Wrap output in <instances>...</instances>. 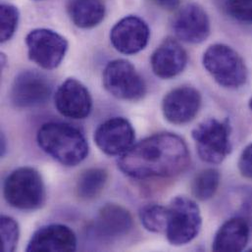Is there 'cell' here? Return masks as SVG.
<instances>
[{"label":"cell","instance_id":"16","mask_svg":"<svg viewBox=\"0 0 252 252\" xmlns=\"http://www.w3.org/2000/svg\"><path fill=\"white\" fill-rule=\"evenodd\" d=\"M151 68L160 79H172L181 74L187 66L188 54L175 39H165L151 56Z\"/></svg>","mask_w":252,"mask_h":252},{"label":"cell","instance_id":"5","mask_svg":"<svg viewBox=\"0 0 252 252\" xmlns=\"http://www.w3.org/2000/svg\"><path fill=\"white\" fill-rule=\"evenodd\" d=\"M202 218L198 205L186 196L175 197L168 207L166 237L173 246H184L193 241L200 232Z\"/></svg>","mask_w":252,"mask_h":252},{"label":"cell","instance_id":"18","mask_svg":"<svg viewBox=\"0 0 252 252\" xmlns=\"http://www.w3.org/2000/svg\"><path fill=\"white\" fill-rule=\"evenodd\" d=\"M250 239V224L244 217H236L225 222L218 230L212 250L214 252H242Z\"/></svg>","mask_w":252,"mask_h":252},{"label":"cell","instance_id":"17","mask_svg":"<svg viewBox=\"0 0 252 252\" xmlns=\"http://www.w3.org/2000/svg\"><path fill=\"white\" fill-rule=\"evenodd\" d=\"M77 238L67 226L52 224L41 227L32 237L27 252H75Z\"/></svg>","mask_w":252,"mask_h":252},{"label":"cell","instance_id":"26","mask_svg":"<svg viewBox=\"0 0 252 252\" xmlns=\"http://www.w3.org/2000/svg\"><path fill=\"white\" fill-rule=\"evenodd\" d=\"M239 168L243 176L252 179V143L243 151L239 161Z\"/></svg>","mask_w":252,"mask_h":252},{"label":"cell","instance_id":"6","mask_svg":"<svg viewBox=\"0 0 252 252\" xmlns=\"http://www.w3.org/2000/svg\"><path fill=\"white\" fill-rule=\"evenodd\" d=\"M192 138L200 159L210 164H220L231 153L230 126L211 118L193 128Z\"/></svg>","mask_w":252,"mask_h":252},{"label":"cell","instance_id":"8","mask_svg":"<svg viewBox=\"0 0 252 252\" xmlns=\"http://www.w3.org/2000/svg\"><path fill=\"white\" fill-rule=\"evenodd\" d=\"M29 58L46 70L57 68L68 50V41L58 32L48 29H36L26 37Z\"/></svg>","mask_w":252,"mask_h":252},{"label":"cell","instance_id":"4","mask_svg":"<svg viewBox=\"0 0 252 252\" xmlns=\"http://www.w3.org/2000/svg\"><path fill=\"white\" fill-rule=\"evenodd\" d=\"M203 66L222 87L238 89L248 80V69L243 58L226 44H213L203 54Z\"/></svg>","mask_w":252,"mask_h":252},{"label":"cell","instance_id":"14","mask_svg":"<svg viewBox=\"0 0 252 252\" xmlns=\"http://www.w3.org/2000/svg\"><path fill=\"white\" fill-rule=\"evenodd\" d=\"M173 30L177 37L189 43H200L210 33V20L207 13L197 4H188L176 15Z\"/></svg>","mask_w":252,"mask_h":252},{"label":"cell","instance_id":"21","mask_svg":"<svg viewBox=\"0 0 252 252\" xmlns=\"http://www.w3.org/2000/svg\"><path fill=\"white\" fill-rule=\"evenodd\" d=\"M220 184V174L216 169L201 171L193 180L192 193L199 200H208L214 196Z\"/></svg>","mask_w":252,"mask_h":252},{"label":"cell","instance_id":"29","mask_svg":"<svg viewBox=\"0 0 252 252\" xmlns=\"http://www.w3.org/2000/svg\"><path fill=\"white\" fill-rule=\"evenodd\" d=\"M1 141H2V142H3V143H4V142H5V139H4V136H3V135H2V138H1ZM1 150H2V155H3V154H4V151H5V150H6V149H5V147H4V145H2V147H1Z\"/></svg>","mask_w":252,"mask_h":252},{"label":"cell","instance_id":"30","mask_svg":"<svg viewBox=\"0 0 252 252\" xmlns=\"http://www.w3.org/2000/svg\"><path fill=\"white\" fill-rule=\"evenodd\" d=\"M250 107H251V109L252 110V99H251V101H250Z\"/></svg>","mask_w":252,"mask_h":252},{"label":"cell","instance_id":"11","mask_svg":"<svg viewBox=\"0 0 252 252\" xmlns=\"http://www.w3.org/2000/svg\"><path fill=\"white\" fill-rule=\"evenodd\" d=\"M54 101L61 115L75 120L89 117L93 109L89 90L76 79H68L58 88Z\"/></svg>","mask_w":252,"mask_h":252},{"label":"cell","instance_id":"10","mask_svg":"<svg viewBox=\"0 0 252 252\" xmlns=\"http://www.w3.org/2000/svg\"><path fill=\"white\" fill-rule=\"evenodd\" d=\"M135 138L131 124L123 117H114L96 128L94 141L98 148L107 155L125 154L133 145Z\"/></svg>","mask_w":252,"mask_h":252},{"label":"cell","instance_id":"15","mask_svg":"<svg viewBox=\"0 0 252 252\" xmlns=\"http://www.w3.org/2000/svg\"><path fill=\"white\" fill-rule=\"evenodd\" d=\"M92 228L97 238L112 241L129 233L132 228V218L126 208L108 203L99 210Z\"/></svg>","mask_w":252,"mask_h":252},{"label":"cell","instance_id":"24","mask_svg":"<svg viewBox=\"0 0 252 252\" xmlns=\"http://www.w3.org/2000/svg\"><path fill=\"white\" fill-rule=\"evenodd\" d=\"M19 225L9 216L1 217V243L2 251L5 252H14L19 240Z\"/></svg>","mask_w":252,"mask_h":252},{"label":"cell","instance_id":"25","mask_svg":"<svg viewBox=\"0 0 252 252\" xmlns=\"http://www.w3.org/2000/svg\"><path fill=\"white\" fill-rule=\"evenodd\" d=\"M226 10L235 20L252 24V0H226Z\"/></svg>","mask_w":252,"mask_h":252},{"label":"cell","instance_id":"1","mask_svg":"<svg viewBox=\"0 0 252 252\" xmlns=\"http://www.w3.org/2000/svg\"><path fill=\"white\" fill-rule=\"evenodd\" d=\"M189 163V152L185 140L177 134L163 132L133 144L121 156L118 166L130 178L146 180L177 176Z\"/></svg>","mask_w":252,"mask_h":252},{"label":"cell","instance_id":"20","mask_svg":"<svg viewBox=\"0 0 252 252\" xmlns=\"http://www.w3.org/2000/svg\"><path fill=\"white\" fill-rule=\"evenodd\" d=\"M108 180V173L102 168H91L86 170L77 183L78 195L86 200L97 197L104 189Z\"/></svg>","mask_w":252,"mask_h":252},{"label":"cell","instance_id":"28","mask_svg":"<svg viewBox=\"0 0 252 252\" xmlns=\"http://www.w3.org/2000/svg\"><path fill=\"white\" fill-rule=\"evenodd\" d=\"M151 1L154 2L157 6L170 11L175 10L180 5L179 0H151Z\"/></svg>","mask_w":252,"mask_h":252},{"label":"cell","instance_id":"27","mask_svg":"<svg viewBox=\"0 0 252 252\" xmlns=\"http://www.w3.org/2000/svg\"><path fill=\"white\" fill-rule=\"evenodd\" d=\"M243 211L245 214V219L248 221V223L252 224V192L248 195L247 199L245 200V203L243 205Z\"/></svg>","mask_w":252,"mask_h":252},{"label":"cell","instance_id":"7","mask_svg":"<svg viewBox=\"0 0 252 252\" xmlns=\"http://www.w3.org/2000/svg\"><path fill=\"white\" fill-rule=\"evenodd\" d=\"M102 78L105 90L116 98L134 101L142 98L146 94L143 78L130 62L124 59L109 62Z\"/></svg>","mask_w":252,"mask_h":252},{"label":"cell","instance_id":"13","mask_svg":"<svg viewBox=\"0 0 252 252\" xmlns=\"http://www.w3.org/2000/svg\"><path fill=\"white\" fill-rule=\"evenodd\" d=\"M149 35V28L142 19L126 16L112 28L110 40L116 50L126 55H132L145 48Z\"/></svg>","mask_w":252,"mask_h":252},{"label":"cell","instance_id":"9","mask_svg":"<svg viewBox=\"0 0 252 252\" xmlns=\"http://www.w3.org/2000/svg\"><path fill=\"white\" fill-rule=\"evenodd\" d=\"M50 81L35 71L19 74L11 89V101L18 108H32L44 104L50 97Z\"/></svg>","mask_w":252,"mask_h":252},{"label":"cell","instance_id":"22","mask_svg":"<svg viewBox=\"0 0 252 252\" xmlns=\"http://www.w3.org/2000/svg\"><path fill=\"white\" fill-rule=\"evenodd\" d=\"M139 218L147 231L152 233L164 232L168 222V208L158 204L146 205L141 208Z\"/></svg>","mask_w":252,"mask_h":252},{"label":"cell","instance_id":"19","mask_svg":"<svg viewBox=\"0 0 252 252\" xmlns=\"http://www.w3.org/2000/svg\"><path fill=\"white\" fill-rule=\"evenodd\" d=\"M68 12L77 27L91 29L103 21L106 9L101 0H71Z\"/></svg>","mask_w":252,"mask_h":252},{"label":"cell","instance_id":"23","mask_svg":"<svg viewBox=\"0 0 252 252\" xmlns=\"http://www.w3.org/2000/svg\"><path fill=\"white\" fill-rule=\"evenodd\" d=\"M19 10L12 4H2L0 7L1 41L9 40L15 33L19 22Z\"/></svg>","mask_w":252,"mask_h":252},{"label":"cell","instance_id":"2","mask_svg":"<svg viewBox=\"0 0 252 252\" xmlns=\"http://www.w3.org/2000/svg\"><path fill=\"white\" fill-rule=\"evenodd\" d=\"M39 147L60 164L74 167L89 154V143L84 133L66 123H46L36 135Z\"/></svg>","mask_w":252,"mask_h":252},{"label":"cell","instance_id":"12","mask_svg":"<svg viewBox=\"0 0 252 252\" xmlns=\"http://www.w3.org/2000/svg\"><path fill=\"white\" fill-rule=\"evenodd\" d=\"M201 106V95L191 87H180L168 93L162 102L165 119L174 125L190 122Z\"/></svg>","mask_w":252,"mask_h":252},{"label":"cell","instance_id":"3","mask_svg":"<svg viewBox=\"0 0 252 252\" xmlns=\"http://www.w3.org/2000/svg\"><path fill=\"white\" fill-rule=\"evenodd\" d=\"M3 195L10 206L27 211L40 208L46 198L43 180L31 167L18 168L5 179Z\"/></svg>","mask_w":252,"mask_h":252}]
</instances>
